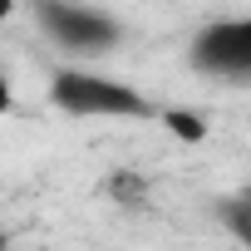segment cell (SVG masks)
<instances>
[{
	"label": "cell",
	"instance_id": "3957f363",
	"mask_svg": "<svg viewBox=\"0 0 251 251\" xmlns=\"http://www.w3.org/2000/svg\"><path fill=\"white\" fill-rule=\"evenodd\" d=\"M187 64L207 79L246 84L251 79V20H212L192 35Z\"/></svg>",
	"mask_w": 251,
	"mask_h": 251
},
{
	"label": "cell",
	"instance_id": "9c48e42d",
	"mask_svg": "<svg viewBox=\"0 0 251 251\" xmlns=\"http://www.w3.org/2000/svg\"><path fill=\"white\" fill-rule=\"evenodd\" d=\"M0 251H10V231H0Z\"/></svg>",
	"mask_w": 251,
	"mask_h": 251
},
{
	"label": "cell",
	"instance_id": "6da1fadb",
	"mask_svg": "<svg viewBox=\"0 0 251 251\" xmlns=\"http://www.w3.org/2000/svg\"><path fill=\"white\" fill-rule=\"evenodd\" d=\"M50 103L69 118H153L158 113L143 89L123 84L113 74H99V69H79V64L54 69Z\"/></svg>",
	"mask_w": 251,
	"mask_h": 251
},
{
	"label": "cell",
	"instance_id": "5b68a950",
	"mask_svg": "<svg viewBox=\"0 0 251 251\" xmlns=\"http://www.w3.org/2000/svg\"><path fill=\"white\" fill-rule=\"evenodd\" d=\"M222 217H226V231H231L236 241H246V236H251V226H246V222H251V197H246V192L226 197V202H222Z\"/></svg>",
	"mask_w": 251,
	"mask_h": 251
},
{
	"label": "cell",
	"instance_id": "277c9868",
	"mask_svg": "<svg viewBox=\"0 0 251 251\" xmlns=\"http://www.w3.org/2000/svg\"><path fill=\"white\" fill-rule=\"evenodd\" d=\"M108 202H118L123 212H133V207H143L148 202V192H153V182L143 177V173H133V168H118V173H108L103 177V187H99Z\"/></svg>",
	"mask_w": 251,
	"mask_h": 251
},
{
	"label": "cell",
	"instance_id": "52a82bcc",
	"mask_svg": "<svg viewBox=\"0 0 251 251\" xmlns=\"http://www.w3.org/2000/svg\"><path fill=\"white\" fill-rule=\"evenodd\" d=\"M10 108H15V89H10V79H5V74H0V118H5Z\"/></svg>",
	"mask_w": 251,
	"mask_h": 251
},
{
	"label": "cell",
	"instance_id": "8992f818",
	"mask_svg": "<svg viewBox=\"0 0 251 251\" xmlns=\"http://www.w3.org/2000/svg\"><path fill=\"white\" fill-rule=\"evenodd\" d=\"M163 123H168V128H173L182 143H202V133H207V123H202L197 113H177V108H173V113H163Z\"/></svg>",
	"mask_w": 251,
	"mask_h": 251
},
{
	"label": "cell",
	"instance_id": "7a4b0ae2",
	"mask_svg": "<svg viewBox=\"0 0 251 251\" xmlns=\"http://www.w3.org/2000/svg\"><path fill=\"white\" fill-rule=\"evenodd\" d=\"M35 20L64 54H79V59H99L123 40V25L84 0H35Z\"/></svg>",
	"mask_w": 251,
	"mask_h": 251
},
{
	"label": "cell",
	"instance_id": "ba28073f",
	"mask_svg": "<svg viewBox=\"0 0 251 251\" xmlns=\"http://www.w3.org/2000/svg\"><path fill=\"white\" fill-rule=\"evenodd\" d=\"M10 15H15V0H0V25H5Z\"/></svg>",
	"mask_w": 251,
	"mask_h": 251
}]
</instances>
